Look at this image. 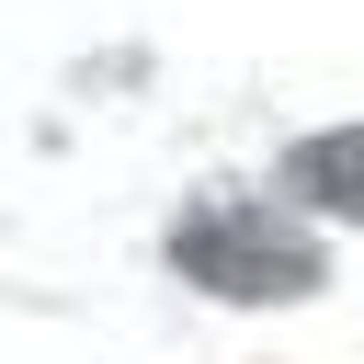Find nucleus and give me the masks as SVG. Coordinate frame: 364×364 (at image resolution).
Returning <instances> with one entry per match:
<instances>
[{"label":"nucleus","mask_w":364,"mask_h":364,"mask_svg":"<svg viewBox=\"0 0 364 364\" xmlns=\"http://www.w3.org/2000/svg\"><path fill=\"white\" fill-rule=\"evenodd\" d=\"M284 193L318 205V216H353L364 228V125H318L284 148Z\"/></svg>","instance_id":"obj_2"},{"label":"nucleus","mask_w":364,"mask_h":364,"mask_svg":"<svg viewBox=\"0 0 364 364\" xmlns=\"http://www.w3.org/2000/svg\"><path fill=\"white\" fill-rule=\"evenodd\" d=\"M159 250H171L182 284H205L228 307H296V296L330 284V250L307 239V216H284L262 193H193Z\"/></svg>","instance_id":"obj_1"}]
</instances>
